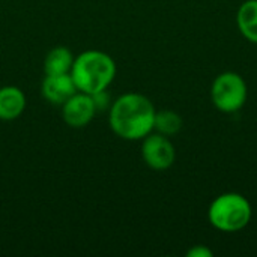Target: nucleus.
I'll use <instances>...</instances> for the list:
<instances>
[{
	"instance_id": "1",
	"label": "nucleus",
	"mask_w": 257,
	"mask_h": 257,
	"mask_svg": "<svg viewBox=\"0 0 257 257\" xmlns=\"http://www.w3.org/2000/svg\"><path fill=\"white\" fill-rule=\"evenodd\" d=\"M155 113V105L146 95L128 92L111 102L108 125L119 139L139 142L154 131Z\"/></svg>"
},
{
	"instance_id": "2",
	"label": "nucleus",
	"mask_w": 257,
	"mask_h": 257,
	"mask_svg": "<svg viewBox=\"0 0 257 257\" xmlns=\"http://www.w3.org/2000/svg\"><path fill=\"white\" fill-rule=\"evenodd\" d=\"M71 77L78 92L93 95L108 89L116 77V62L101 50H86L74 57Z\"/></svg>"
},
{
	"instance_id": "3",
	"label": "nucleus",
	"mask_w": 257,
	"mask_h": 257,
	"mask_svg": "<svg viewBox=\"0 0 257 257\" xmlns=\"http://www.w3.org/2000/svg\"><path fill=\"white\" fill-rule=\"evenodd\" d=\"M253 217L251 203L239 193H224L214 199L208 209L211 226L224 233H235L248 226Z\"/></svg>"
},
{
	"instance_id": "4",
	"label": "nucleus",
	"mask_w": 257,
	"mask_h": 257,
	"mask_svg": "<svg viewBox=\"0 0 257 257\" xmlns=\"http://www.w3.org/2000/svg\"><path fill=\"white\" fill-rule=\"evenodd\" d=\"M247 83L233 71L221 72L215 77L211 86V99L221 113H236L247 101Z\"/></svg>"
},
{
	"instance_id": "5",
	"label": "nucleus",
	"mask_w": 257,
	"mask_h": 257,
	"mask_svg": "<svg viewBox=\"0 0 257 257\" xmlns=\"http://www.w3.org/2000/svg\"><path fill=\"white\" fill-rule=\"evenodd\" d=\"M142 158L149 169L163 172L175 164L176 149L167 136L152 131L142 140Z\"/></svg>"
},
{
	"instance_id": "6",
	"label": "nucleus",
	"mask_w": 257,
	"mask_h": 257,
	"mask_svg": "<svg viewBox=\"0 0 257 257\" xmlns=\"http://www.w3.org/2000/svg\"><path fill=\"white\" fill-rule=\"evenodd\" d=\"M60 108H62L63 122L69 128H75V130L87 126L96 114L92 95L83 92H75L71 98H68L60 105Z\"/></svg>"
},
{
	"instance_id": "7",
	"label": "nucleus",
	"mask_w": 257,
	"mask_h": 257,
	"mask_svg": "<svg viewBox=\"0 0 257 257\" xmlns=\"http://www.w3.org/2000/svg\"><path fill=\"white\" fill-rule=\"evenodd\" d=\"M75 92L78 90L71 74H45L41 84V93L44 99L59 107Z\"/></svg>"
},
{
	"instance_id": "8",
	"label": "nucleus",
	"mask_w": 257,
	"mask_h": 257,
	"mask_svg": "<svg viewBox=\"0 0 257 257\" xmlns=\"http://www.w3.org/2000/svg\"><path fill=\"white\" fill-rule=\"evenodd\" d=\"M27 101L24 92L17 86L0 87V120L9 122L18 119L26 110Z\"/></svg>"
},
{
	"instance_id": "9",
	"label": "nucleus",
	"mask_w": 257,
	"mask_h": 257,
	"mask_svg": "<svg viewBox=\"0 0 257 257\" xmlns=\"http://www.w3.org/2000/svg\"><path fill=\"white\" fill-rule=\"evenodd\" d=\"M236 24L247 41L257 44V0H245L239 6Z\"/></svg>"
},
{
	"instance_id": "10",
	"label": "nucleus",
	"mask_w": 257,
	"mask_h": 257,
	"mask_svg": "<svg viewBox=\"0 0 257 257\" xmlns=\"http://www.w3.org/2000/svg\"><path fill=\"white\" fill-rule=\"evenodd\" d=\"M74 54L68 47L59 45L51 48L45 59H44V72L45 74H69L72 63H74Z\"/></svg>"
},
{
	"instance_id": "11",
	"label": "nucleus",
	"mask_w": 257,
	"mask_h": 257,
	"mask_svg": "<svg viewBox=\"0 0 257 257\" xmlns=\"http://www.w3.org/2000/svg\"><path fill=\"white\" fill-rule=\"evenodd\" d=\"M184 125L182 116L175 110H160L155 113L154 120V131L163 134V136H175L181 131Z\"/></svg>"
},
{
	"instance_id": "12",
	"label": "nucleus",
	"mask_w": 257,
	"mask_h": 257,
	"mask_svg": "<svg viewBox=\"0 0 257 257\" xmlns=\"http://www.w3.org/2000/svg\"><path fill=\"white\" fill-rule=\"evenodd\" d=\"M92 99H93V104H95V108H96V113L98 111H104V110H108L110 105H111V96L110 93L105 90H101V92H96L92 95Z\"/></svg>"
},
{
	"instance_id": "13",
	"label": "nucleus",
	"mask_w": 257,
	"mask_h": 257,
	"mask_svg": "<svg viewBox=\"0 0 257 257\" xmlns=\"http://www.w3.org/2000/svg\"><path fill=\"white\" fill-rule=\"evenodd\" d=\"M188 257H212L214 251L211 248H208L206 245H194L193 248H190L187 251Z\"/></svg>"
}]
</instances>
